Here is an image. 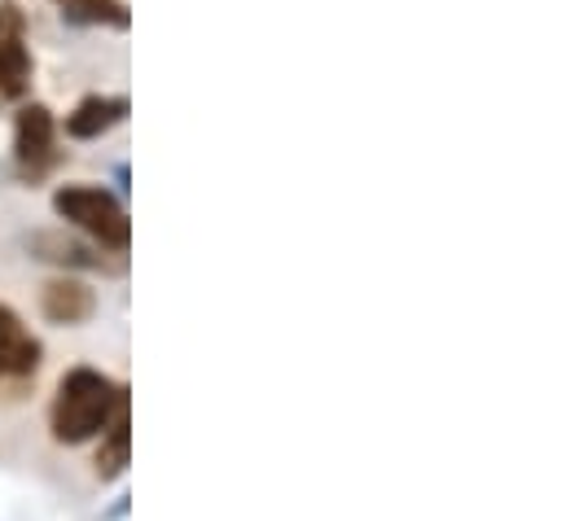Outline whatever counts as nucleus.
<instances>
[{
	"label": "nucleus",
	"instance_id": "obj_1",
	"mask_svg": "<svg viewBox=\"0 0 566 521\" xmlns=\"http://www.w3.org/2000/svg\"><path fill=\"white\" fill-rule=\"evenodd\" d=\"M128 407L124 391L97 369H71L53 398V438L57 443H88L106 434V425Z\"/></svg>",
	"mask_w": 566,
	"mask_h": 521
},
{
	"label": "nucleus",
	"instance_id": "obj_2",
	"mask_svg": "<svg viewBox=\"0 0 566 521\" xmlns=\"http://www.w3.org/2000/svg\"><path fill=\"white\" fill-rule=\"evenodd\" d=\"M53 211L66 224L84 228L93 242L111 246V251H128V242H133V220H128L124 202L115 193L97 189V184H66V189H57L53 193Z\"/></svg>",
	"mask_w": 566,
	"mask_h": 521
},
{
	"label": "nucleus",
	"instance_id": "obj_3",
	"mask_svg": "<svg viewBox=\"0 0 566 521\" xmlns=\"http://www.w3.org/2000/svg\"><path fill=\"white\" fill-rule=\"evenodd\" d=\"M13 158L22 176H44L57 162V124L44 106H22L13 119Z\"/></svg>",
	"mask_w": 566,
	"mask_h": 521
},
{
	"label": "nucleus",
	"instance_id": "obj_4",
	"mask_svg": "<svg viewBox=\"0 0 566 521\" xmlns=\"http://www.w3.org/2000/svg\"><path fill=\"white\" fill-rule=\"evenodd\" d=\"M27 88H31L27 18L13 0H0V97H27Z\"/></svg>",
	"mask_w": 566,
	"mask_h": 521
},
{
	"label": "nucleus",
	"instance_id": "obj_5",
	"mask_svg": "<svg viewBox=\"0 0 566 521\" xmlns=\"http://www.w3.org/2000/svg\"><path fill=\"white\" fill-rule=\"evenodd\" d=\"M40 364V342L22 329V320L0 307V378H27Z\"/></svg>",
	"mask_w": 566,
	"mask_h": 521
},
{
	"label": "nucleus",
	"instance_id": "obj_6",
	"mask_svg": "<svg viewBox=\"0 0 566 521\" xmlns=\"http://www.w3.org/2000/svg\"><path fill=\"white\" fill-rule=\"evenodd\" d=\"M128 119V102L124 97H84L71 115H66V131L75 140H93L102 131H111L115 124Z\"/></svg>",
	"mask_w": 566,
	"mask_h": 521
},
{
	"label": "nucleus",
	"instance_id": "obj_7",
	"mask_svg": "<svg viewBox=\"0 0 566 521\" xmlns=\"http://www.w3.org/2000/svg\"><path fill=\"white\" fill-rule=\"evenodd\" d=\"M44 316L57 325H80L93 316V289H84L80 280H53L44 289Z\"/></svg>",
	"mask_w": 566,
	"mask_h": 521
},
{
	"label": "nucleus",
	"instance_id": "obj_8",
	"mask_svg": "<svg viewBox=\"0 0 566 521\" xmlns=\"http://www.w3.org/2000/svg\"><path fill=\"white\" fill-rule=\"evenodd\" d=\"M62 4L66 18L93 22V26H128V4L124 0H53Z\"/></svg>",
	"mask_w": 566,
	"mask_h": 521
},
{
	"label": "nucleus",
	"instance_id": "obj_9",
	"mask_svg": "<svg viewBox=\"0 0 566 521\" xmlns=\"http://www.w3.org/2000/svg\"><path fill=\"white\" fill-rule=\"evenodd\" d=\"M128 412V407H124ZM119 412V421H115V429H111V438L102 443V456H97V469H102V478H115L124 465H128V416Z\"/></svg>",
	"mask_w": 566,
	"mask_h": 521
}]
</instances>
